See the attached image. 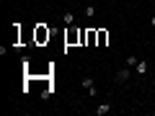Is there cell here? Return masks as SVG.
Masks as SVG:
<instances>
[{
    "label": "cell",
    "mask_w": 155,
    "mask_h": 116,
    "mask_svg": "<svg viewBox=\"0 0 155 116\" xmlns=\"http://www.w3.org/2000/svg\"><path fill=\"white\" fill-rule=\"evenodd\" d=\"M80 88H83L88 95H96V83H93V77H83V80H80Z\"/></svg>",
    "instance_id": "cell-1"
},
{
    "label": "cell",
    "mask_w": 155,
    "mask_h": 116,
    "mask_svg": "<svg viewBox=\"0 0 155 116\" xmlns=\"http://www.w3.org/2000/svg\"><path fill=\"white\" fill-rule=\"evenodd\" d=\"M96 41H98V31H96V28H88V31H85V44L93 47Z\"/></svg>",
    "instance_id": "cell-2"
},
{
    "label": "cell",
    "mask_w": 155,
    "mask_h": 116,
    "mask_svg": "<svg viewBox=\"0 0 155 116\" xmlns=\"http://www.w3.org/2000/svg\"><path fill=\"white\" fill-rule=\"evenodd\" d=\"M129 70H132V67H122V70L116 72V83H127L129 80Z\"/></svg>",
    "instance_id": "cell-3"
},
{
    "label": "cell",
    "mask_w": 155,
    "mask_h": 116,
    "mask_svg": "<svg viewBox=\"0 0 155 116\" xmlns=\"http://www.w3.org/2000/svg\"><path fill=\"white\" fill-rule=\"evenodd\" d=\"M47 39H49V28L39 26V28H36V41H39V44H41V41H47Z\"/></svg>",
    "instance_id": "cell-4"
},
{
    "label": "cell",
    "mask_w": 155,
    "mask_h": 116,
    "mask_svg": "<svg viewBox=\"0 0 155 116\" xmlns=\"http://www.w3.org/2000/svg\"><path fill=\"white\" fill-rule=\"evenodd\" d=\"M147 67H150L147 62H145V60H140L137 65H134V72H137V75H145V72H147Z\"/></svg>",
    "instance_id": "cell-5"
},
{
    "label": "cell",
    "mask_w": 155,
    "mask_h": 116,
    "mask_svg": "<svg viewBox=\"0 0 155 116\" xmlns=\"http://www.w3.org/2000/svg\"><path fill=\"white\" fill-rule=\"evenodd\" d=\"M111 111V103H101V106H96V116H106Z\"/></svg>",
    "instance_id": "cell-6"
},
{
    "label": "cell",
    "mask_w": 155,
    "mask_h": 116,
    "mask_svg": "<svg viewBox=\"0 0 155 116\" xmlns=\"http://www.w3.org/2000/svg\"><path fill=\"white\" fill-rule=\"evenodd\" d=\"M65 41H67V44H75V41H80V31H70V34L65 36Z\"/></svg>",
    "instance_id": "cell-7"
},
{
    "label": "cell",
    "mask_w": 155,
    "mask_h": 116,
    "mask_svg": "<svg viewBox=\"0 0 155 116\" xmlns=\"http://www.w3.org/2000/svg\"><path fill=\"white\" fill-rule=\"evenodd\" d=\"M62 23H65V26H72V23H75V13H72V11H67L65 16H62Z\"/></svg>",
    "instance_id": "cell-8"
},
{
    "label": "cell",
    "mask_w": 155,
    "mask_h": 116,
    "mask_svg": "<svg viewBox=\"0 0 155 116\" xmlns=\"http://www.w3.org/2000/svg\"><path fill=\"white\" fill-rule=\"evenodd\" d=\"M83 16H85V18H96V8H93V5H85V8H83Z\"/></svg>",
    "instance_id": "cell-9"
},
{
    "label": "cell",
    "mask_w": 155,
    "mask_h": 116,
    "mask_svg": "<svg viewBox=\"0 0 155 116\" xmlns=\"http://www.w3.org/2000/svg\"><path fill=\"white\" fill-rule=\"evenodd\" d=\"M106 41H109V34H106V31H98V44H101V47H104V44H106Z\"/></svg>",
    "instance_id": "cell-10"
},
{
    "label": "cell",
    "mask_w": 155,
    "mask_h": 116,
    "mask_svg": "<svg viewBox=\"0 0 155 116\" xmlns=\"http://www.w3.org/2000/svg\"><path fill=\"white\" fill-rule=\"evenodd\" d=\"M137 62H140V60H137V57H134V54H129V57H127V67H134V65H137Z\"/></svg>",
    "instance_id": "cell-11"
},
{
    "label": "cell",
    "mask_w": 155,
    "mask_h": 116,
    "mask_svg": "<svg viewBox=\"0 0 155 116\" xmlns=\"http://www.w3.org/2000/svg\"><path fill=\"white\" fill-rule=\"evenodd\" d=\"M150 26H155V16H153V18H150Z\"/></svg>",
    "instance_id": "cell-12"
}]
</instances>
